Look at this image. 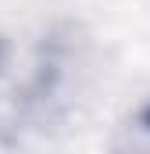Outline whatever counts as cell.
<instances>
[{"label":"cell","mask_w":150,"mask_h":154,"mask_svg":"<svg viewBox=\"0 0 150 154\" xmlns=\"http://www.w3.org/2000/svg\"><path fill=\"white\" fill-rule=\"evenodd\" d=\"M72 68V50L50 36L32 43L0 39V133L43 129L68 100Z\"/></svg>","instance_id":"6da1fadb"},{"label":"cell","mask_w":150,"mask_h":154,"mask_svg":"<svg viewBox=\"0 0 150 154\" xmlns=\"http://www.w3.org/2000/svg\"><path fill=\"white\" fill-rule=\"evenodd\" d=\"M111 154H150V100L129 111V118L118 125Z\"/></svg>","instance_id":"7a4b0ae2"}]
</instances>
